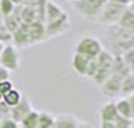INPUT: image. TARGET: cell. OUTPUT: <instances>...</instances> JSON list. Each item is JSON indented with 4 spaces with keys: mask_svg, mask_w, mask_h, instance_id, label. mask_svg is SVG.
Returning a JSON list of instances; mask_svg holds the SVG:
<instances>
[{
    "mask_svg": "<svg viewBox=\"0 0 134 128\" xmlns=\"http://www.w3.org/2000/svg\"><path fill=\"white\" fill-rule=\"evenodd\" d=\"M115 63H116L115 56L107 50H103V53L97 57V73L92 79L95 81V85L103 86L110 79V75L113 74V69H115Z\"/></svg>",
    "mask_w": 134,
    "mask_h": 128,
    "instance_id": "cell-1",
    "label": "cell"
},
{
    "mask_svg": "<svg viewBox=\"0 0 134 128\" xmlns=\"http://www.w3.org/2000/svg\"><path fill=\"white\" fill-rule=\"evenodd\" d=\"M107 2L109 0H77L72 2V6L83 18L89 21H98Z\"/></svg>",
    "mask_w": 134,
    "mask_h": 128,
    "instance_id": "cell-2",
    "label": "cell"
},
{
    "mask_svg": "<svg viewBox=\"0 0 134 128\" xmlns=\"http://www.w3.org/2000/svg\"><path fill=\"white\" fill-rule=\"evenodd\" d=\"M103 50L104 48H103L101 41H98L97 38L86 36V38H81L79 42L75 44L74 53L85 56L87 59H97L98 56L103 53Z\"/></svg>",
    "mask_w": 134,
    "mask_h": 128,
    "instance_id": "cell-3",
    "label": "cell"
},
{
    "mask_svg": "<svg viewBox=\"0 0 134 128\" xmlns=\"http://www.w3.org/2000/svg\"><path fill=\"white\" fill-rule=\"evenodd\" d=\"M125 5L121 3H115V2H107V5L104 6L103 12L98 18V23L101 24H110V26H116L119 23L121 17L124 15V12L127 11Z\"/></svg>",
    "mask_w": 134,
    "mask_h": 128,
    "instance_id": "cell-4",
    "label": "cell"
},
{
    "mask_svg": "<svg viewBox=\"0 0 134 128\" xmlns=\"http://www.w3.org/2000/svg\"><path fill=\"white\" fill-rule=\"evenodd\" d=\"M0 63L8 71H18L20 69V56L18 51L12 44H6L0 53Z\"/></svg>",
    "mask_w": 134,
    "mask_h": 128,
    "instance_id": "cell-5",
    "label": "cell"
},
{
    "mask_svg": "<svg viewBox=\"0 0 134 128\" xmlns=\"http://www.w3.org/2000/svg\"><path fill=\"white\" fill-rule=\"evenodd\" d=\"M44 27H45V39L59 36V35H63L65 32L69 30V18H68V15H65L56 21L44 23Z\"/></svg>",
    "mask_w": 134,
    "mask_h": 128,
    "instance_id": "cell-6",
    "label": "cell"
},
{
    "mask_svg": "<svg viewBox=\"0 0 134 128\" xmlns=\"http://www.w3.org/2000/svg\"><path fill=\"white\" fill-rule=\"evenodd\" d=\"M32 110H33V107H32L30 99L27 98V95H23L21 101H20L15 107L11 109V119H14L15 122L20 124V122L24 119V116L27 115L29 112H32Z\"/></svg>",
    "mask_w": 134,
    "mask_h": 128,
    "instance_id": "cell-7",
    "label": "cell"
},
{
    "mask_svg": "<svg viewBox=\"0 0 134 128\" xmlns=\"http://www.w3.org/2000/svg\"><path fill=\"white\" fill-rule=\"evenodd\" d=\"M80 121L71 113H60L54 118V128H79Z\"/></svg>",
    "mask_w": 134,
    "mask_h": 128,
    "instance_id": "cell-8",
    "label": "cell"
},
{
    "mask_svg": "<svg viewBox=\"0 0 134 128\" xmlns=\"http://www.w3.org/2000/svg\"><path fill=\"white\" fill-rule=\"evenodd\" d=\"M26 27H27L29 36H30L33 44L45 39V27H44V23L35 21V23H30V24H26Z\"/></svg>",
    "mask_w": 134,
    "mask_h": 128,
    "instance_id": "cell-9",
    "label": "cell"
},
{
    "mask_svg": "<svg viewBox=\"0 0 134 128\" xmlns=\"http://www.w3.org/2000/svg\"><path fill=\"white\" fill-rule=\"evenodd\" d=\"M118 110H116V104L115 103H105L101 107L99 110V118H101V122H110V124H113V122L118 119Z\"/></svg>",
    "mask_w": 134,
    "mask_h": 128,
    "instance_id": "cell-10",
    "label": "cell"
},
{
    "mask_svg": "<svg viewBox=\"0 0 134 128\" xmlns=\"http://www.w3.org/2000/svg\"><path fill=\"white\" fill-rule=\"evenodd\" d=\"M66 14L62 11L60 8L57 6L53 2H47L45 3V17H44V21L45 23H51V21H56V20L65 17Z\"/></svg>",
    "mask_w": 134,
    "mask_h": 128,
    "instance_id": "cell-11",
    "label": "cell"
},
{
    "mask_svg": "<svg viewBox=\"0 0 134 128\" xmlns=\"http://www.w3.org/2000/svg\"><path fill=\"white\" fill-rule=\"evenodd\" d=\"M12 41H14V44L18 45V47H30L32 44H33L32 39H30V36H29V32H27L26 24L20 26V29L14 33Z\"/></svg>",
    "mask_w": 134,
    "mask_h": 128,
    "instance_id": "cell-12",
    "label": "cell"
},
{
    "mask_svg": "<svg viewBox=\"0 0 134 128\" xmlns=\"http://www.w3.org/2000/svg\"><path fill=\"white\" fill-rule=\"evenodd\" d=\"M92 59H87V57H85V56L74 53L72 60H71L72 69L79 74V75H86V74H87V68H89V62Z\"/></svg>",
    "mask_w": 134,
    "mask_h": 128,
    "instance_id": "cell-13",
    "label": "cell"
},
{
    "mask_svg": "<svg viewBox=\"0 0 134 128\" xmlns=\"http://www.w3.org/2000/svg\"><path fill=\"white\" fill-rule=\"evenodd\" d=\"M116 26L121 27L124 32H127V33H130V35L134 36V14L127 8V11L124 12V15L121 17L119 23H118Z\"/></svg>",
    "mask_w": 134,
    "mask_h": 128,
    "instance_id": "cell-14",
    "label": "cell"
},
{
    "mask_svg": "<svg viewBox=\"0 0 134 128\" xmlns=\"http://www.w3.org/2000/svg\"><path fill=\"white\" fill-rule=\"evenodd\" d=\"M115 104H116V110H118L119 116L133 119V109H131V103H130L128 98H121Z\"/></svg>",
    "mask_w": 134,
    "mask_h": 128,
    "instance_id": "cell-15",
    "label": "cell"
},
{
    "mask_svg": "<svg viewBox=\"0 0 134 128\" xmlns=\"http://www.w3.org/2000/svg\"><path fill=\"white\" fill-rule=\"evenodd\" d=\"M21 98H23V93L18 89L14 87V89H11V91L8 92L6 95H3V103L6 104L9 109H12V107H15L21 101Z\"/></svg>",
    "mask_w": 134,
    "mask_h": 128,
    "instance_id": "cell-16",
    "label": "cell"
},
{
    "mask_svg": "<svg viewBox=\"0 0 134 128\" xmlns=\"http://www.w3.org/2000/svg\"><path fill=\"white\" fill-rule=\"evenodd\" d=\"M54 118L56 116L48 112H39L36 128H54Z\"/></svg>",
    "mask_w": 134,
    "mask_h": 128,
    "instance_id": "cell-17",
    "label": "cell"
},
{
    "mask_svg": "<svg viewBox=\"0 0 134 128\" xmlns=\"http://www.w3.org/2000/svg\"><path fill=\"white\" fill-rule=\"evenodd\" d=\"M38 118H39V112L32 110L24 116V119L20 122V125L23 128H36L38 127Z\"/></svg>",
    "mask_w": 134,
    "mask_h": 128,
    "instance_id": "cell-18",
    "label": "cell"
},
{
    "mask_svg": "<svg viewBox=\"0 0 134 128\" xmlns=\"http://www.w3.org/2000/svg\"><path fill=\"white\" fill-rule=\"evenodd\" d=\"M15 11V5L11 0H0V15H3L5 18L12 15Z\"/></svg>",
    "mask_w": 134,
    "mask_h": 128,
    "instance_id": "cell-19",
    "label": "cell"
},
{
    "mask_svg": "<svg viewBox=\"0 0 134 128\" xmlns=\"http://www.w3.org/2000/svg\"><path fill=\"white\" fill-rule=\"evenodd\" d=\"M11 41H12V33L8 30L5 23L0 20V42L3 45H6V42H11Z\"/></svg>",
    "mask_w": 134,
    "mask_h": 128,
    "instance_id": "cell-20",
    "label": "cell"
},
{
    "mask_svg": "<svg viewBox=\"0 0 134 128\" xmlns=\"http://www.w3.org/2000/svg\"><path fill=\"white\" fill-rule=\"evenodd\" d=\"M115 127L116 128H131L133 127L134 121L133 119H130V118H122V116H118V119L115 122Z\"/></svg>",
    "mask_w": 134,
    "mask_h": 128,
    "instance_id": "cell-21",
    "label": "cell"
},
{
    "mask_svg": "<svg viewBox=\"0 0 134 128\" xmlns=\"http://www.w3.org/2000/svg\"><path fill=\"white\" fill-rule=\"evenodd\" d=\"M0 128H20V124L15 122L14 119H11V118H8V119L0 121Z\"/></svg>",
    "mask_w": 134,
    "mask_h": 128,
    "instance_id": "cell-22",
    "label": "cell"
},
{
    "mask_svg": "<svg viewBox=\"0 0 134 128\" xmlns=\"http://www.w3.org/2000/svg\"><path fill=\"white\" fill-rule=\"evenodd\" d=\"M8 118H11V109L2 101V103H0V121L8 119Z\"/></svg>",
    "mask_w": 134,
    "mask_h": 128,
    "instance_id": "cell-23",
    "label": "cell"
},
{
    "mask_svg": "<svg viewBox=\"0 0 134 128\" xmlns=\"http://www.w3.org/2000/svg\"><path fill=\"white\" fill-rule=\"evenodd\" d=\"M11 89H14V85H12L11 80H8V81H2V83H0V93H2V95H6Z\"/></svg>",
    "mask_w": 134,
    "mask_h": 128,
    "instance_id": "cell-24",
    "label": "cell"
},
{
    "mask_svg": "<svg viewBox=\"0 0 134 128\" xmlns=\"http://www.w3.org/2000/svg\"><path fill=\"white\" fill-rule=\"evenodd\" d=\"M11 80V71H8L6 68L0 66V83L2 81H8Z\"/></svg>",
    "mask_w": 134,
    "mask_h": 128,
    "instance_id": "cell-25",
    "label": "cell"
},
{
    "mask_svg": "<svg viewBox=\"0 0 134 128\" xmlns=\"http://www.w3.org/2000/svg\"><path fill=\"white\" fill-rule=\"evenodd\" d=\"M109 2H115V3H121V5H125V6H128L133 0H109Z\"/></svg>",
    "mask_w": 134,
    "mask_h": 128,
    "instance_id": "cell-26",
    "label": "cell"
},
{
    "mask_svg": "<svg viewBox=\"0 0 134 128\" xmlns=\"http://www.w3.org/2000/svg\"><path fill=\"white\" fill-rule=\"evenodd\" d=\"M99 128H116L115 124H110V122H101V127Z\"/></svg>",
    "mask_w": 134,
    "mask_h": 128,
    "instance_id": "cell-27",
    "label": "cell"
},
{
    "mask_svg": "<svg viewBox=\"0 0 134 128\" xmlns=\"http://www.w3.org/2000/svg\"><path fill=\"white\" fill-rule=\"evenodd\" d=\"M128 99H130V103H131V109H133V121H134V93H131V95L128 97Z\"/></svg>",
    "mask_w": 134,
    "mask_h": 128,
    "instance_id": "cell-28",
    "label": "cell"
},
{
    "mask_svg": "<svg viewBox=\"0 0 134 128\" xmlns=\"http://www.w3.org/2000/svg\"><path fill=\"white\" fill-rule=\"evenodd\" d=\"M24 3H26V6H33V5L38 3V0H24Z\"/></svg>",
    "mask_w": 134,
    "mask_h": 128,
    "instance_id": "cell-29",
    "label": "cell"
},
{
    "mask_svg": "<svg viewBox=\"0 0 134 128\" xmlns=\"http://www.w3.org/2000/svg\"><path fill=\"white\" fill-rule=\"evenodd\" d=\"M79 128H93L91 124H86V122H80L79 124Z\"/></svg>",
    "mask_w": 134,
    "mask_h": 128,
    "instance_id": "cell-30",
    "label": "cell"
},
{
    "mask_svg": "<svg viewBox=\"0 0 134 128\" xmlns=\"http://www.w3.org/2000/svg\"><path fill=\"white\" fill-rule=\"evenodd\" d=\"M11 2H12L15 6H17V5H21V3H24V0H11Z\"/></svg>",
    "mask_w": 134,
    "mask_h": 128,
    "instance_id": "cell-31",
    "label": "cell"
},
{
    "mask_svg": "<svg viewBox=\"0 0 134 128\" xmlns=\"http://www.w3.org/2000/svg\"><path fill=\"white\" fill-rule=\"evenodd\" d=\"M128 9H130V11L134 14V0L131 2V3H130V5H128Z\"/></svg>",
    "mask_w": 134,
    "mask_h": 128,
    "instance_id": "cell-32",
    "label": "cell"
},
{
    "mask_svg": "<svg viewBox=\"0 0 134 128\" xmlns=\"http://www.w3.org/2000/svg\"><path fill=\"white\" fill-rule=\"evenodd\" d=\"M3 47H5V45H3V44L0 42V53H2V50H3Z\"/></svg>",
    "mask_w": 134,
    "mask_h": 128,
    "instance_id": "cell-33",
    "label": "cell"
},
{
    "mask_svg": "<svg viewBox=\"0 0 134 128\" xmlns=\"http://www.w3.org/2000/svg\"><path fill=\"white\" fill-rule=\"evenodd\" d=\"M2 101H3V95H2V93H0V103H2Z\"/></svg>",
    "mask_w": 134,
    "mask_h": 128,
    "instance_id": "cell-34",
    "label": "cell"
},
{
    "mask_svg": "<svg viewBox=\"0 0 134 128\" xmlns=\"http://www.w3.org/2000/svg\"><path fill=\"white\" fill-rule=\"evenodd\" d=\"M68 2H71V3H72V2H77V0H68Z\"/></svg>",
    "mask_w": 134,
    "mask_h": 128,
    "instance_id": "cell-35",
    "label": "cell"
},
{
    "mask_svg": "<svg viewBox=\"0 0 134 128\" xmlns=\"http://www.w3.org/2000/svg\"><path fill=\"white\" fill-rule=\"evenodd\" d=\"M131 128H134V124H133V127H131Z\"/></svg>",
    "mask_w": 134,
    "mask_h": 128,
    "instance_id": "cell-36",
    "label": "cell"
},
{
    "mask_svg": "<svg viewBox=\"0 0 134 128\" xmlns=\"http://www.w3.org/2000/svg\"><path fill=\"white\" fill-rule=\"evenodd\" d=\"M0 66H2V63H0Z\"/></svg>",
    "mask_w": 134,
    "mask_h": 128,
    "instance_id": "cell-37",
    "label": "cell"
}]
</instances>
